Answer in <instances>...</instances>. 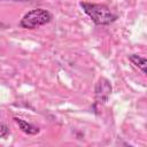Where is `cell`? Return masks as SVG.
<instances>
[{
    "label": "cell",
    "instance_id": "6da1fadb",
    "mask_svg": "<svg viewBox=\"0 0 147 147\" xmlns=\"http://www.w3.org/2000/svg\"><path fill=\"white\" fill-rule=\"evenodd\" d=\"M80 7L84 13L96 24V25H108L117 20V15L114 14L110 8L102 3H91L80 2Z\"/></svg>",
    "mask_w": 147,
    "mask_h": 147
},
{
    "label": "cell",
    "instance_id": "7a4b0ae2",
    "mask_svg": "<svg viewBox=\"0 0 147 147\" xmlns=\"http://www.w3.org/2000/svg\"><path fill=\"white\" fill-rule=\"evenodd\" d=\"M52 14L42 8H36L28 11L20 21V25L23 29H37L47 24L52 20Z\"/></svg>",
    "mask_w": 147,
    "mask_h": 147
},
{
    "label": "cell",
    "instance_id": "3957f363",
    "mask_svg": "<svg viewBox=\"0 0 147 147\" xmlns=\"http://www.w3.org/2000/svg\"><path fill=\"white\" fill-rule=\"evenodd\" d=\"M111 91L113 87L110 82L107 78L101 77L95 85V106H101L106 103L111 94Z\"/></svg>",
    "mask_w": 147,
    "mask_h": 147
},
{
    "label": "cell",
    "instance_id": "277c9868",
    "mask_svg": "<svg viewBox=\"0 0 147 147\" xmlns=\"http://www.w3.org/2000/svg\"><path fill=\"white\" fill-rule=\"evenodd\" d=\"M14 121L17 123L18 127L21 129V131L24 132V133H26V134L33 136V134L39 133V131H40L38 126H36V125H33V124H31V123H28L26 121H24V119H22V118L14 117Z\"/></svg>",
    "mask_w": 147,
    "mask_h": 147
},
{
    "label": "cell",
    "instance_id": "5b68a950",
    "mask_svg": "<svg viewBox=\"0 0 147 147\" xmlns=\"http://www.w3.org/2000/svg\"><path fill=\"white\" fill-rule=\"evenodd\" d=\"M129 60H130L136 67H138V68L141 70V72H142L144 75H146L147 60H146L145 57H142V56H140V55H138V54H131V55L129 56Z\"/></svg>",
    "mask_w": 147,
    "mask_h": 147
},
{
    "label": "cell",
    "instance_id": "8992f818",
    "mask_svg": "<svg viewBox=\"0 0 147 147\" xmlns=\"http://www.w3.org/2000/svg\"><path fill=\"white\" fill-rule=\"evenodd\" d=\"M9 134V129L5 124H0V138H5Z\"/></svg>",
    "mask_w": 147,
    "mask_h": 147
},
{
    "label": "cell",
    "instance_id": "52a82bcc",
    "mask_svg": "<svg viewBox=\"0 0 147 147\" xmlns=\"http://www.w3.org/2000/svg\"><path fill=\"white\" fill-rule=\"evenodd\" d=\"M7 1H15V2H28L30 0H7Z\"/></svg>",
    "mask_w": 147,
    "mask_h": 147
}]
</instances>
